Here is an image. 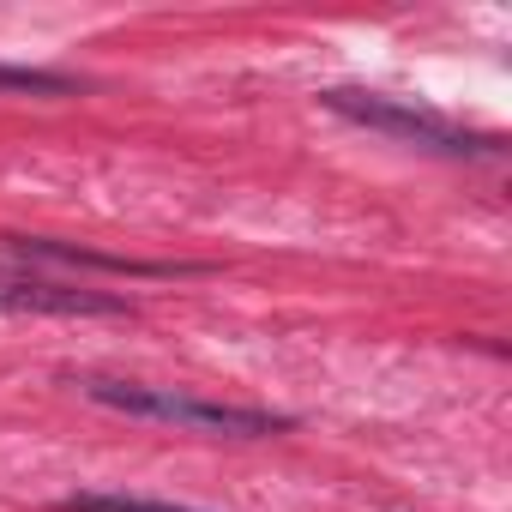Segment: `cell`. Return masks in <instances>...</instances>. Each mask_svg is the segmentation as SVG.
<instances>
[{
	"label": "cell",
	"mask_w": 512,
	"mask_h": 512,
	"mask_svg": "<svg viewBox=\"0 0 512 512\" xmlns=\"http://www.w3.org/2000/svg\"><path fill=\"white\" fill-rule=\"evenodd\" d=\"M326 109L362 121V127H380V133H398V139H416V145H434V151H500L494 139H476V133H458L452 121L428 115V109H410V103H392V97H374V91H326Z\"/></svg>",
	"instance_id": "cell-2"
},
{
	"label": "cell",
	"mask_w": 512,
	"mask_h": 512,
	"mask_svg": "<svg viewBox=\"0 0 512 512\" xmlns=\"http://www.w3.org/2000/svg\"><path fill=\"white\" fill-rule=\"evenodd\" d=\"M61 512H187V506L145 500V494H67Z\"/></svg>",
	"instance_id": "cell-5"
},
{
	"label": "cell",
	"mask_w": 512,
	"mask_h": 512,
	"mask_svg": "<svg viewBox=\"0 0 512 512\" xmlns=\"http://www.w3.org/2000/svg\"><path fill=\"white\" fill-rule=\"evenodd\" d=\"M85 398H91V404H109V410H127V416L199 428V434H241V440H260V434H284V428H290V416H272V410L211 404V398H193V392L133 386V380H85Z\"/></svg>",
	"instance_id": "cell-1"
},
{
	"label": "cell",
	"mask_w": 512,
	"mask_h": 512,
	"mask_svg": "<svg viewBox=\"0 0 512 512\" xmlns=\"http://www.w3.org/2000/svg\"><path fill=\"white\" fill-rule=\"evenodd\" d=\"M0 85H7V91H43V97H67V91H73V79H61V73H31V67H0Z\"/></svg>",
	"instance_id": "cell-6"
},
{
	"label": "cell",
	"mask_w": 512,
	"mask_h": 512,
	"mask_svg": "<svg viewBox=\"0 0 512 512\" xmlns=\"http://www.w3.org/2000/svg\"><path fill=\"white\" fill-rule=\"evenodd\" d=\"M0 260H49V266H91V272H127V278H169V272H193V266H157V260H121V253H91V247H61L43 235H7Z\"/></svg>",
	"instance_id": "cell-4"
},
{
	"label": "cell",
	"mask_w": 512,
	"mask_h": 512,
	"mask_svg": "<svg viewBox=\"0 0 512 512\" xmlns=\"http://www.w3.org/2000/svg\"><path fill=\"white\" fill-rule=\"evenodd\" d=\"M0 314H127V302L85 290V284H55L0 260Z\"/></svg>",
	"instance_id": "cell-3"
}]
</instances>
